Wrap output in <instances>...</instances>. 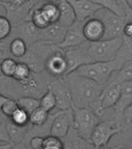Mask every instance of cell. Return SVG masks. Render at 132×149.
Listing matches in <instances>:
<instances>
[{
  "mask_svg": "<svg viewBox=\"0 0 132 149\" xmlns=\"http://www.w3.org/2000/svg\"><path fill=\"white\" fill-rule=\"evenodd\" d=\"M64 78L71 96V104L79 108L91 109L98 116H103L105 111L102 109L100 97L104 87L75 72L69 73Z\"/></svg>",
  "mask_w": 132,
  "mask_h": 149,
  "instance_id": "obj_1",
  "label": "cell"
},
{
  "mask_svg": "<svg viewBox=\"0 0 132 149\" xmlns=\"http://www.w3.org/2000/svg\"><path fill=\"white\" fill-rule=\"evenodd\" d=\"M122 67V63L114 58L108 61H94L85 64L73 72L92 79L104 88L113 72L120 69Z\"/></svg>",
  "mask_w": 132,
  "mask_h": 149,
  "instance_id": "obj_2",
  "label": "cell"
},
{
  "mask_svg": "<svg viewBox=\"0 0 132 149\" xmlns=\"http://www.w3.org/2000/svg\"><path fill=\"white\" fill-rule=\"evenodd\" d=\"M61 49L56 44L44 40H38L28 46L25 56L19 59V61L26 63L32 72H41L45 69V62L50 54Z\"/></svg>",
  "mask_w": 132,
  "mask_h": 149,
  "instance_id": "obj_3",
  "label": "cell"
},
{
  "mask_svg": "<svg viewBox=\"0 0 132 149\" xmlns=\"http://www.w3.org/2000/svg\"><path fill=\"white\" fill-rule=\"evenodd\" d=\"M71 109L73 111L72 126L81 137L90 142L93 130L100 121V117L91 109L79 108L73 104H71Z\"/></svg>",
  "mask_w": 132,
  "mask_h": 149,
  "instance_id": "obj_4",
  "label": "cell"
},
{
  "mask_svg": "<svg viewBox=\"0 0 132 149\" xmlns=\"http://www.w3.org/2000/svg\"><path fill=\"white\" fill-rule=\"evenodd\" d=\"M123 37L113 39H101L97 41H88V53L94 61H108L113 60L121 46Z\"/></svg>",
  "mask_w": 132,
  "mask_h": 149,
  "instance_id": "obj_5",
  "label": "cell"
},
{
  "mask_svg": "<svg viewBox=\"0 0 132 149\" xmlns=\"http://www.w3.org/2000/svg\"><path fill=\"white\" fill-rule=\"evenodd\" d=\"M122 127L113 118L100 121L93 130L90 142L94 148H106L113 136L122 132Z\"/></svg>",
  "mask_w": 132,
  "mask_h": 149,
  "instance_id": "obj_6",
  "label": "cell"
},
{
  "mask_svg": "<svg viewBox=\"0 0 132 149\" xmlns=\"http://www.w3.org/2000/svg\"><path fill=\"white\" fill-rule=\"evenodd\" d=\"M101 21L104 23V34L103 39H113L123 37V31L125 24L131 19L129 17L118 16V14L103 9Z\"/></svg>",
  "mask_w": 132,
  "mask_h": 149,
  "instance_id": "obj_7",
  "label": "cell"
},
{
  "mask_svg": "<svg viewBox=\"0 0 132 149\" xmlns=\"http://www.w3.org/2000/svg\"><path fill=\"white\" fill-rule=\"evenodd\" d=\"M88 41L79 45V46L66 49L64 55L67 62V75L69 73L74 72L81 65L94 62L88 53Z\"/></svg>",
  "mask_w": 132,
  "mask_h": 149,
  "instance_id": "obj_8",
  "label": "cell"
},
{
  "mask_svg": "<svg viewBox=\"0 0 132 149\" xmlns=\"http://www.w3.org/2000/svg\"><path fill=\"white\" fill-rule=\"evenodd\" d=\"M47 88L55 96L58 110H67L71 108V96L64 77L53 78L49 81Z\"/></svg>",
  "mask_w": 132,
  "mask_h": 149,
  "instance_id": "obj_9",
  "label": "cell"
},
{
  "mask_svg": "<svg viewBox=\"0 0 132 149\" xmlns=\"http://www.w3.org/2000/svg\"><path fill=\"white\" fill-rule=\"evenodd\" d=\"M121 90L119 100L117 102L113 108V118L122 128L124 126V113L125 109L129 107L132 102V80L124 81L120 84ZM123 131V130H122Z\"/></svg>",
  "mask_w": 132,
  "mask_h": 149,
  "instance_id": "obj_10",
  "label": "cell"
},
{
  "mask_svg": "<svg viewBox=\"0 0 132 149\" xmlns=\"http://www.w3.org/2000/svg\"><path fill=\"white\" fill-rule=\"evenodd\" d=\"M44 71L52 78L66 76L67 62L63 49L54 51L48 56L45 62Z\"/></svg>",
  "mask_w": 132,
  "mask_h": 149,
  "instance_id": "obj_11",
  "label": "cell"
},
{
  "mask_svg": "<svg viewBox=\"0 0 132 149\" xmlns=\"http://www.w3.org/2000/svg\"><path fill=\"white\" fill-rule=\"evenodd\" d=\"M72 123L73 111L71 108L67 110H57L56 113H53L50 134L62 138L67 134Z\"/></svg>",
  "mask_w": 132,
  "mask_h": 149,
  "instance_id": "obj_12",
  "label": "cell"
},
{
  "mask_svg": "<svg viewBox=\"0 0 132 149\" xmlns=\"http://www.w3.org/2000/svg\"><path fill=\"white\" fill-rule=\"evenodd\" d=\"M84 23L85 21H80L76 19L67 28L63 40L58 44L57 46L65 51L66 49L79 46L87 41L83 34Z\"/></svg>",
  "mask_w": 132,
  "mask_h": 149,
  "instance_id": "obj_13",
  "label": "cell"
},
{
  "mask_svg": "<svg viewBox=\"0 0 132 149\" xmlns=\"http://www.w3.org/2000/svg\"><path fill=\"white\" fill-rule=\"evenodd\" d=\"M75 13L76 20L86 21L94 17L97 12L104 9L92 0H68Z\"/></svg>",
  "mask_w": 132,
  "mask_h": 149,
  "instance_id": "obj_14",
  "label": "cell"
},
{
  "mask_svg": "<svg viewBox=\"0 0 132 149\" xmlns=\"http://www.w3.org/2000/svg\"><path fill=\"white\" fill-rule=\"evenodd\" d=\"M33 1L26 2L21 6L12 5L8 2H0V6L4 9L6 16L9 19L12 26L25 19H30V13Z\"/></svg>",
  "mask_w": 132,
  "mask_h": 149,
  "instance_id": "obj_15",
  "label": "cell"
},
{
  "mask_svg": "<svg viewBox=\"0 0 132 149\" xmlns=\"http://www.w3.org/2000/svg\"><path fill=\"white\" fill-rule=\"evenodd\" d=\"M39 29H38L30 19H25L16 25L12 26V34L14 37H18L24 40L28 46H30L39 40Z\"/></svg>",
  "mask_w": 132,
  "mask_h": 149,
  "instance_id": "obj_16",
  "label": "cell"
},
{
  "mask_svg": "<svg viewBox=\"0 0 132 149\" xmlns=\"http://www.w3.org/2000/svg\"><path fill=\"white\" fill-rule=\"evenodd\" d=\"M67 30V27L58 22L51 23L46 28L39 30V40H44L58 45L64 39Z\"/></svg>",
  "mask_w": 132,
  "mask_h": 149,
  "instance_id": "obj_17",
  "label": "cell"
},
{
  "mask_svg": "<svg viewBox=\"0 0 132 149\" xmlns=\"http://www.w3.org/2000/svg\"><path fill=\"white\" fill-rule=\"evenodd\" d=\"M64 149H93L92 143L82 137L76 132L73 126H70L68 132L61 138Z\"/></svg>",
  "mask_w": 132,
  "mask_h": 149,
  "instance_id": "obj_18",
  "label": "cell"
},
{
  "mask_svg": "<svg viewBox=\"0 0 132 149\" xmlns=\"http://www.w3.org/2000/svg\"><path fill=\"white\" fill-rule=\"evenodd\" d=\"M83 34L87 40L90 42L103 39L104 26L101 19L94 16L86 20L83 25Z\"/></svg>",
  "mask_w": 132,
  "mask_h": 149,
  "instance_id": "obj_19",
  "label": "cell"
},
{
  "mask_svg": "<svg viewBox=\"0 0 132 149\" xmlns=\"http://www.w3.org/2000/svg\"><path fill=\"white\" fill-rule=\"evenodd\" d=\"M118 16L129 17L132 20V9L128 6L126 0H92Z\"/></svg>",
  "mask_w": 132,
  "mask_h": 149,
  "instance_id": "obj_20",
  "label": "cell"
},
{
  "mask_svg": "<svg viewBox=\"0 0 132 149\" xmlns=\"http://www.w3.org/2000/svg\"><path fill=\"white\" fill-rule=\"evenodd\" d=\"M120 84H107L103 89L100 101L104 111L112 108L119 100L120 95Z\"/></svg>",
  "mask_w": 132,
  "mask_h": 149,
  "instance_id": "obj_21",
  "label": "cell"
},
{
  "mask_svg": "<svg viewBox=\"0 0 132 149\" xmlns=\"http://www.w3.org/2000/svg\"><path fill=\"white\" fill-rule=\"evenodd\" d=\"M5 123L6 127L7 132L10 138V141L13 144V148L19 145L24 141L25 136L27 134L28 130L30 128V124L26 126L17 125L6 117L5 120Z\"/></svg>",
  "mask_w": 132,
  "mask_h": 149,
  "instance_id": "obj_22",
  "label": "cell"
},
{
  "mask_svg": "<svg viewBox=\"0 0 132 149\" xmlns=\"http://www.w3.org/2000/svg\"><path fill=\"white\" fill-rule=\"evenodd\" d=\"M60 11L58 23L65 27L68 28L76 20L75 13L68 0H60L57 3Z\"/></svg>",
  "mask_w": 132,
  "mask_h": 149,
  "instance_id": "obj_23",
  "label": "cell"
},
{
  "mask_svg": "<svg viewBox=\"0 0 132 149\" xmlns=\"http://www.w3.org/2000/svg\"><path fill=\"white\" fill-rule=\"evenodd\" d=\"M115 59L123 64V66L132 61V37L123 36L121 46L116 54Z\"/></svg>",
  "mask_w": 132,
  "mask_h": 149,
  "instance_id": "obj_24",
  "label": "cell"
},
{
  "mask_svg": "<svg viewBox=\"0 0 132 149\" xmlns=\"http://www.w3.org/2000/svg\"><path fill=\"white\" fill-rule=\"evenodd\" d=\"M9 50L12 58L19 61L26 54L28 45L24 40L20 37H16L9 42Z\"/></svg>",
  "mask_w": 132,
  "mask_h": 149,
  "instance_id": "obj_25",
  "label": "cell"
},
{
  "mask_svg": "<svg viewBox=\"0 0 132 149\" xmlns=\"http://www.w3.org/2000/svg\"><path fill=\"white\" fill-rule=\"evenodd\" d=\"M130 80H132V61L124 65L120 69L113 72L107 84H121L124 81Z\"/></svg>",
  "mask_w": 132,
  "mask_h": 149,
  "instance_id": "obj_26",
  "label": "cell"
},
{
  "mask_svg": "<svg viewBox=\"0 0 132 149\" xmlns=\"http://www.w3.org/2000/svg\"><path fill=\"white\" fill-rule=\"evenodd\" d=\"M50 113L39 107L30 114V125L33 127H41L48 121Z\"/></svg>",
  "mask_w": 132,
  "mask_h": 149,
  "instance_id": "obj_27",
  "label": "cell"
},
{
  "mask_svg": "<svg viewBox=\"0 0 132 149\" xmlns=\"http://www.w3.org/2000/svg\"><path fill=\"white\" fill-rule=\"evenodd\" d=\"M16 101L19 107L25 109L30 114L39 107V99L34 96L22 95L17 98Z\"/></svg>",
  "mask_w": 132,
  "mask_h": 149,
  "instance_id": "obj_28",
  "label": "cell"
},
{
  "mask_svg": "<svg viewBox=\"0 0 132 149\" xmlns=\"http://www.w3.org/2000/svg\"><path fill=\"white\" fill-rule=\"evenodd\" d=\"M42 10L43 11L46 17L48 18L50 23H54L58 22L60 11L57 3L54 2H45L40 6Z\"/></svg>",
  "mask_w": 132,
  "mask_h": 149,
  "instance_id": "obj_29",
  "label": "cell"
},
{
  "mask_svg": "<svg viewBox=\"0 0 132 149\" xmlns=\"http://www.w3.org/2000/svg\"><path fill=\"white\" fill-rule=\"evenodd\" d=\"M39 107L51 113L56 108V100L50 89H47L46 93L39 98Z\"/></svg>",
  "mask_w": 132,
  "mask_h": 149,
  "instance_id": "obj_30",
  "label": "cell"
},
{
  "mask_svg": "<svg viewBox=\"0 0 132 149\" xmlns=\"http://www.w3.org/2000/svg\"><path fill=\"white\" fill-rule=\"evenodd\" d=\"M32 72L31 68L29 67V65L26 63L18 61L16 69L12 75V79L17 81H23L30 76Z\"/></svg>",
  "mask_w": 132,
  "mask_h": 149,
  "instance_id": "obj_31",
  "label": "cell"
},
{
  "mask_svg": "<svg viewBox=\"0 0 132 149\" xmlns=\"http://www.w3.org/2000/svg\"><path fill=\"white\" fill-rule=\"evenodd\" d=\"M18 61L12 57H8L0 61V72L8 77H12Z\"/></svg>",
  "mask_w": 132,
  "mask_h": 149,
  "instance_id": "obj_32",
  "label": "cell"
},
{
  "mask_svg": "<svg viewBox=\"0 0 132 149\" xmlns=\"http://www.w3.org/2000/svg\"><path fill=\"white\" fill-rule=\"evenodd\" d=\"M9 118L17 125L26 126L30 124V113L20 107H19Z\"/></svg>",
  "mask_w": 132,
  "mask_h": 149,
  "instance_id": "obj_33",
  "label": "cell"
},
{
  "mask_svg": "<svg viewBox=\"0 0 132 149\" xmlns=\"http://www.w3.org/2000/svg\"><path fill=\"white\" fill-rule=\"evenodd\" d=\"M12 32V24L6 16L0 15V40L7 39Z\"/></svg>",
  "mask_w": 132,
  "mask_h": 149,
  "instance_id": "obj_34",
  "label": "cell"
},
{
  "mask_svg": "<svg viewBox=\"0 0 132 149\" xmlns=\"http://www.w3.org/2000/svg\"><path fill=\"white\" fill-rule=\"evenodd\" d=\"M44 149H63V144L60 137L49 134L44 137L43 145Z\"/></svg>",
  "mask_w": 132,
  "mask_h": 149,
  "instance_id": "obj_35",
  "label": "cell"
},
{
  "mask_svg": "<svg viewBox=\"0 0 132 149\" xmlns=\"http://www.w3.org/2000/svg\"><path fill=\"white\" fill-rule=\"evenodd\" d=\"M18 108L19 106L16 99L9 98L2 105V108H1V112L6 117H10L12 114Z\"/></svg>",
  "mask_w": 132,
  "mask_h": 149,
  "instance_id": "obj_36",
  "label": "cell"
},
{
  "mask_svg": "<svg viewBox=\"0 0 132 149\" xmlns=\"http://www.w3.org/2000/svg\"><path fill=\"white\" fill-rule=\"evenodd\" d=\"M43 136L40 135H34L29 139V147L33 149H41L43 145Z\"/></svg>",
  "mask_w": 132,
  "mask_h": 149,
  "instance_id": "obj_37",
  "label": "cell"
},
{
  "mask_svg": "<svg viewBox=\"0 0 132 149\" xmlns=\"http://www.w3.org/2000/svg\"><path fill=\"white\" fill-rule=\"evenodd\" d=\"M0 141L1 142H11L10 138L7 132L6 127L5 120L0 124Z\"/></svg>",
  "mask_w": 132,
  "mask_h": 149,
  "instance_id": "obj_38",
  "label": "cell"
},
{
  "mask_svg": "<svg viewBox=\"0 0 132 149\" xmlns=\"http://www.w3.org/2000/svg\"><path fill=\"white\" fill-rule=\"evenodd\" d=\"M124 128L125 126L132 122V102L130 104L129 107L125 109L124 113ZM124 128H123V130H124Z\"/></svg>",
  "mask_w": 132,
  "mask_h": 149,
  "instance_id": "obj_39",
  "label": "cell"
},
{
  "mask_svg": "<svg viewBox=\"0 0 132 149\" xmlns=\"http://www.w3.org/2000/svg\"><path fill=\"white\" fill-rule=\"evenodd\" d=\"M123 36L127 37H132V20L128 21L125 24L123 31Z\"/></svg>",
  "mask_w": 132,
  "mask_h": 149,
  "instance_id": "obj_40",
  "label": "cell"
},
{
  "mask_svg": "<svg viewBox=\"0 0 132 149\" xmlns=\"http://www.w3.org/2000/svg\"><path fill=\"white\" fill-rule=\"evenodd\" d=\"M32 0H0V2H8L10 4L12 5H16V6H21L26 3V2H31Z\"/></svg>",
  "mask_w": 132,
  "mask_h": 149,
  "instance_id": "obj_41",
  "label": "cell"
},
{
  "mask_svg": "<svg viewBox=\"0 0 132 149\" xmlns=\"http://www.w3.org/2000/svg\"><path fill=\"white\" fill-rule=\"evenodd\" d=\"M13 148V144L11 142L0 141V149H10Z\"/></svg>",
  "mask_w": 132,
  "mask_h": 149,
  "instance_id": "obj_42",
  "label": "cell"
},
{
  "mask_svg": "<svg viewBox=\"0 0 132 149\" xmlns=\"http://www.w3.org/2000/svg\"><path fill=\"white\" fill-rule=\"evenodd\" d=\"M8 99H9V97H7L6 95H2V94L0 93V110H1V108H2L3 103H4Z\"/></svg>",
  "mask_w": 132,
  "mask_h": 149,
  "instance_id": "obj_43",
  "label": "cell"
},
{
  "mask_svg": "<svg viewBox=\"0 0 132 149\" xmlns=\"http://www.w3.org/2000/svg\"><path fill=\"white\" fill-rule=\"evenodd\" d=\"M37 2H39L40 4L45 3V2H54V3H58L60 0H36Z\"/></svg>",
  "mask_w": 132,
  "mask_h": 149,
  "instance_id": "obj_44",
  "label": "cell"
},
{
  "mask_svg": "<svg viewBox=\"0 0 132 149\" xmlns=\"http://www.w3.org/2000/svg\"><path fill=\"white\" fill-rule=\"evenodd\" d=\"M6 116H5L4 114L2 113V112H1V110H0V124L6 120Z\"/></svg>",
  "mask_w": 132,
  "mask_h": 149,
  "instance_id": "obj_45",
  "label": "cell"
},
{
  "mask_svg": "<svg viewBox=\"0 0 132 149\" xmlns=\"http://www.w3.org/2000/svg\"><path fill=\"white\" fill-rule=\"evenodd\" d=\"M130 128H132V122L131 123H129V124H127V125L125 126L123 131H126V130H128V129H130Z\"/></svg>",
  "mask_w": 132,
  "mask_h": 149,
  "instance_id": "obj_46",
  "label": "cell"
},
{
  "mask_svg": "<svg viewBox=\"0 0 132 149\" xmlns=\"http://www.w3.org/2000/svg\"><path fill=\"white\" fill-rule=\"evenodd\" d=\"M126 2H127L128 6L132 9V0H126Z\"/></svg>",
  "mask_w": 132,
  "mask_h": 149,
  "instance_id": "obj_47",
  "label": "cell"
},
{
  "mask_svg": "<svg viewBox=\"0 0 132 149\" xmlns=\"http://www.w3.org/2000/svg\"><path fill=\"white\" fill-rule=\"evenodd\" d=\"M32 1H34V0H32Z\"/></svg>",
  "mask_w": 132,
  "mask_h": 149,
  "instance_id": "obj_48",
  "label": "cell"
},
{
  "mask_svg": "<svg viewBox=\"0 0 132 149\" xmlns=\"http://www.w3.org/2000/svg\"><path fill=\"white\" fill-rule=\"evenodd\" d=\"M131 148H132V147H131Z\"/></svg>",
  "mask_w": 132,
  "mask_h": 149,
  "instance_id": "obj_49",
  "label": "cell"
}]
</instances>
